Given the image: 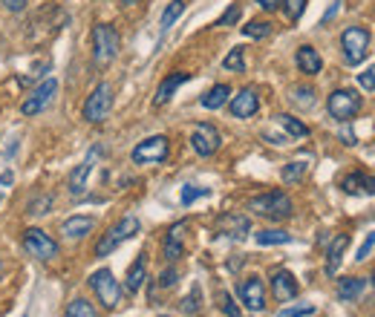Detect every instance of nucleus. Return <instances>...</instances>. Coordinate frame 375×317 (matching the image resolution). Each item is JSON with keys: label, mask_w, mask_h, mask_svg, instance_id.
I'll use <instances>...</instances> for the list:
<instances>
[{"label": "nucleus", "mask_w": 375, "mask_h": 317, "mask_svg": "<svg viewBox=\"0 0 375 317\" xmlns=\"http://www.w3.org/2000/svg\"><path fill=\"white\" fill-rule=\"evenodd\" d=\"M118 32L110 26V23H96L93 26V61L96 67H110L118 55Z\"/></svg>", "instance_id": "nucleus-1"}, {"label": "nucleus", "mask_w": 375, "mask_h": 317, "mask_svg": "<svg viewBox=\"0 0 375 317\" xmlns=\"http://www.w3.org/2000/svg\"><path fill=\"white\" fill-rule=\"evenodd\" d=\"M248 211L257 213V216H266V219H289L291 211H295V205H291V199L283 194V191H269L263 196H254L252 202H248Z\"/></svg>", "instance_id": "nucleus-2"}, {"label": "nucleus", "mask_w": 375, "mask_h": 317, "mask_svg": "<svg viewBox=\"0 0 375 317\" xmlns=\"http://www.w3.org/2000/svg\"><path fill=\"white\" fill-rule=\"evenodd\" d=\"M139 228H142V225H139V219L136 216H121L116 225H113V228L99 240V245H96V257H110L121 243H128V240H133L136 234H139Z\"/></svg>", "instance_id": "nucleus-3"}, {"label": "nucleus", "mask_w": 375, "mask_h": 317, "mask_svg": "<svg viewBox=\"0 0 375 317\" xmlns=\"http://www.w3.org/2000/svg\"><path fill=\"white\" fill-rule=\"evenodd\" d=\"M369 52V29L364 26H349L341 35V55L349 67H358Z\"/></svg>", "instance_id": "nucleus-4"}, {"label": "nucleus", "mask_w": 375, "mask_h": 317, "mask_svg": "<svg viewBox=\"0 0 375 317\" xmlns=\"http://www.w3.org/2000/svg\"><path fill=\"white\" fill-rule=\"evenodd\" d=\"M110 110H113V87L107 81H101L87 96L84 107H81V116H84V121H90V124H99L110 116Z\"/></svg>", "instance_id": "nucleus-5"}, {"label": "nucleus", "mask_w": 375, "mask_h": 317, "mask_svg": "<svg viewBox=\"0 0 375 317\" xmlns=\"http://www.w3.org/2000/svg\"><path fill=\"white\" fill-rule=\"evenodd\" d=\"M168 153H171L168 135H150V139H145L133 148L130 159H133V165H162L168 159Z\"/></svg>", "instance_id": "nucleus-6"}, {"label": "nucleus", "mask_w": 375, "mask_h": 317, "mask_svg": "<svg viewBox=\"0 0 375 317\" xmlns=\"http://www.w3.org/2000/svg\"><path fill=\"white\" fill-rule=\"evenodd\" d=\"M23 248H26L29 257H35V260H40V262L55 260L58 251H61L58 243H55L47 231H40V228H26V231H23Z\"/></svg>", "instance_id": "nucleus-7"}, {"label": "nucleus", "mask_w": 375, "mask_h": 317, "mask_svg": "<svg viewBox=\"0 0 375 317\" xmlns=\"http://www.w3.org/2000/svg\"><path fill=\"white\" fill-rule=\"evenodd\" d=\"M326 110L332 118H338V121H352L361 110V96L355 93V89H335V93L329 96L326 101Z\"/></svg>", "instance_id": "nucleus-8"}, {"label": "nucleus", "mask_w": 375, "mask_h": 317, "mask_svg": "<svg viewBox=\"0 0 375 317\" xmlns=\"http://www.w3.org/2000/svg\"><path fill=\"white\" fill-rule=\"evenodd\" d=\"M90 286H93V291H96V297H99V303L104 308H116L121 303V286L113 277L110 268H99L96 274L90 277Z\"/></svg>", "instance_id": "nucleus-9"}, {"label": "nucleus", "mask_w": 375, "mask_h": 317, "mask_svg": "<svg viewBox=\"0 0 375 317\" xmlns=\"http://www.w3.org/2000/svg\"><path fill=\"white\" fill-rule=\"evenodd\" d=\"M220 145H223V135H220V130H217L214 124L199 121V124L194 127V133H191V148H194L196 156H202V159L214 156V153L220 150Z\"/></svg>", "instance_id": "nucleus-10"}, {"label": "nucleus", "mask_w": 375, "mask_h": 317, "mask_svg": "<svg viewBox=\"0 0 375 317\" xmlns=\"http://www.w3.org/2000/svg\"><path fill=\"white\" fill-rule=\"evenodd\" d=\"M55 93H58V81H55V78H47L44 84H38V87L32 89V96L21 104V113H23V116H38V113H44V110L52 104Z\"/></svg>", "instance_id": "nucleus-11"}, {"label": "nucleus", "mask_w": 375, "mask_h": 317, "mask_svg": "<svg viewBox=\"0 0 375 317\" xmlns=\"http://www.w3.org/2000/svg\"><path fill=\"white\" fill-rule=\"evenodd\" d=\"M237 297L248 311H263L266 308V286L260 277H245L237 286Z\"/></svg>", "instance_id": "nucleus-12"}, {"label": "nucleus", "mask_w": 375, "mask_h": 317, "mask_svg": "<svg viewBox=\"0 0 375 317\" xmlns=\"http://www.w3.org/2000/svg\"><path fill=\"white\" fill-rule=\"evenodd\" d=\"M217 231L228 240H245L248 234H252V219H248L245 213H223L217 219Z\"/></svg>", "instance_id": "nucleus-13"}, {"label": "nucleus", "mask_w": 375, "mask_h": 317, "mask_svg": "<svg viewBox=\"0 0 375 317\" xmlns=\"http://www.w3.org/2000/svg\"><path fill=\"white\" fill-rule=\"evenodd\" d=\"M272 291H274V300L277 303H289V300L298 297L301 286H298V280H295V274H291V271L280 268V271H274V274H272Z\"/></svg>", "instance_id": "nucleus-14"}, {"label": "nucleus", "mask_w": 375, "mask_h": 317, "mask_svg": "<svg viewBox=\"0 0 375 317\" xmlns=\"http://www.w3.org/2000/svg\"><path fill=\"white\" fill-rule=\"evenodd\" d=\"M341 188L344 194L349 196H372L375 194V176L364 173V170H355V173H347L341 179Z\"/></svg>", "instance_id": "nucleus-15"}, {"label": "nucleus", "mask_w": 375, "mask_h": 317, "mask_svg": "<svg viewBox=\"0 0 375 317\" xmlns=\"http://www.w3.org/2000/svg\"><path fill=\"white\" fill-rule=\"evenodd\" d=\"M228 110H231L234 118H252L260 110V99H257L254 89H240V93L231 99Z\"/></svg>", "instance_id": "nucleus-16"}, {"label": "nucleus", "mask_w": 375, "mask_h": 317, "mask_svg": "<svg viewBox=\"0 0 375 317\" xmlns=\"http://www.w3.org/2000/svg\"><path fill=\"white\" fill-rule=\"evenodd\" d=\"M185 81H191V72H171V75H164L162 84H159V89H156V96H153V104L156 107H164Z\"/></svg>", "instance_id": "nucleus-17"}, {"label": "nucleus", "mask_w": 375, "mask_h": 317, "mask_svg": "<svg viewBox=\"0 0 375 317\" xmlns=\"http://www.w3.org/2000/svg\"><path fill=\"white\" fill-rule=\"evenodd\" d=\"M96 159H99V150H93L84 162H81L75 170H72V176H69V194L72 196H81L87 191V179H90V173H93V167H96Z\"/></svg>", "instance_id": "nucleus-18"}, {"label": "nucleus", "mask_w": 375, "mask_h": 317, "mask_svg": "<svg viewBox=\"0 0 375 317\" xmlns=\"http://www.w3.org/2000/svg\"><path fill=\"white\" fill-rule=\"evenodd\" d=\"M185 228H188V222H177V225H171L168 237H164L162 254H164V260H168V262H177V260L182 257V251H185V245H182V234H185Z\"/></svg>", "instance_id": "nucleus-19"}, {"label": "nucleus", "mask_w": 375, "mask_h": 317, "mask_svg": "<svg viewBox=\"0 0 375 317\" xmlns=\"http://www.w3.org/2000/svg\"><path fill=\"white\" fill-rule=\"evenodd\" d=\"M295 64H298V69L303 75H318L323 69V58H320V52L315 47H301L295 52Z\"/></svg>", "instance_id": "nucleus-20"}, {"label": "nucleus", "mask_w": 375, "mask_h": 317, "mask_svg": "<svg viewBox=\"0 0 375 317\" xmlns=\"http://www.w3.org/2000/svg\"><path fill=\"white\" fill-rule=\"evenodd\" d=\"M93 228H96V219H93V216H69V219L61 225V234H64L67 240H81V237H87Z\"/></svg>", "instance_id": "nucleus-21"}, {"label": "nucleus", "mask_w": 375, "mask_h": 317, "mask_svg": "<svg viewBox=\"0 0 375 317\" xmlns=\"http://www.w3.org/2000/svg\"><path fill=\"white\" fill-rule=\"evenodd\" d=\"M347 245H349V237H347V234H341V237L332 240V245L326 248V274H335V271H338Z\"/></svg>", "instance_id": "nucleus-22"}, {"label": "nucleus", "mask_w": 375, "mask_h": 317, "mask_svg": "<svg viewBox=\"0 0 375 317\" xmlns=\"http://www.w3.org/2000/svg\"><path fill=\"white\" fill-rule=\"evenodd\" d=\"M228 96H231V87H228V84H217V87H211V89H208V93L199 99V104H202L205 110H220V107L228 104Z\"/></svg>", "instance_id": "nucleus-23"}, {"label": "nucleus", "mask_w": 375, "mask_h": 317, "mask_svg": "<svg viewBox=\"0 0 375 317\" xmlns=\"http://www.w3.org/2000/svg\"><path fill=\"white\" fill-rule=\"evenodd\" d=\"M147 280V268H145V254L136 257V262L130 265L128 271V280H124V289H128V294H136Z\"/></svg>", "instance_id": "nucleus-24"}, {"label": "nucleus", "mask_w": 375, "mask_h": 317, "mask_svg": "<svg viewBox=\"0 0 375 317\" xmlns=\"http://www.w3.org/2000/svg\"><path fill=\"white\" fill-rule=\"evenodd\" d=\"M364 289H366V280L364 277H344V280H338V300L352 303V300L361 297Z\"/></svg>", "instance_id": "nucleus-25"}, {"label": "nucleus", "mask_w": 375, "mask_h": 317, "mask_svg": "<svg viewBox=\"0 0 375 317\" xmlns=\"http://www.w3.org/2000/svg\"><path fill=\"white\" fill-rule=\"evenodd\" d=\"M306 170H309V156H301V159H291L286 167H283V182L286 185H298L301 179L306 176Z\"/></svg>", "instance_id": "nucleus-26"}, {"label": "nucleus", "mask_w": 375, "mask_h": 317, "mask_svg": "<svg viewBox=\"0 0 375 317\" xmlns=\"http://www.w3.org/2000/svg\"><path fill=\"white\" fill-rule=\"evenodd\" d=\"M274 118H277V124L291 135V139H306V135H309V127H306L301 118H295V116L280 113V116H274Z\"/></svg>", "instance_id": "nucleus-27"}, {"label": "nucleus", "mask_w": 375, "mask_h": 317, "mask_svg": "<svg viewBox=\"0 0 375 317\" xmlns=\"http://www.w3.org/2000/svg\"><path fill=\"white\" fill-rule=\"evenodd\" d=\"M254 240H257V245H289L291 234L280 231V228H263L260 234H254Z\"/></svg>", "instance_id": "nucleus-28"}, {"label": "nucleus", "mask_w": 375, "mask_h": 317, "mask_svg": "<svg viewBox=\"0 0 375 317\" xmlns=\"http://www.w3.org/2000/svg\"><path fill=\"white\" fill-rule=\"evenodd\" d=\"M182 12H185V0H174V4H168V9L162 12V21H159V29L162 32H168L179 18H182Z\"/></svg>", "instance_id": "nucleus-29"}, {"label": "nucleus", "mask_w": 375, "mask_h": 317, "mask_svg": "<svg viewBox=\"0 0 375 317\" xmlns=\"http://www.w3.org/2000/svg\"><path fill=\"white\" fill-rule=\"evenodd\" d=\"M289 101L295 104L298 110H309V107H315V89L312 87H295V89H291V96H289Z\"/></svg>", "instance_id": "nucleus-30"}, {"label": "nucleus", "mask_w": 375, "mask_h": 317, "mask_svg": "<svg viewBox=\"0 0 375 317\" xmlns=\"http://www.w3.org/2000/svg\"><path fill=\"white\" fill-rule=\"evenodd\" d=\"M64 317H99V314H96V308H93L90 300L78 297V300H72V303L67 306V314H64Z\"/></svg>", "instance_id": "nucleus-31"}, {"label": "nucleus", "mask_w": 375, "mask_h": 317, "mask_svg": "<svg viewBox=\"0 0 375 317\" xmlns=\"http://www.w3.org/2000/svg\"><path fill=\"white\" fill-rule=\"evenodd\" d=\"M223 69H225V72H245V55H242V47H234V50L223 58Z\"/></svg>", "instance_id": "nucleus-32"}, {"label": "nucleus", "mask_w": 375, "mask_h": 317, "mask_svg": "<svg viewBox=\"0 0 375 317\" xmlns=\"http://www.w3.org/2000/svg\"><path fill=\"white\" fill-rule=\"evenodd\" d=\"M242 35H245V38H254V40H263V38L272 35V23H266V21H252L248 26H242Z\"/></svg>", "instance_id": "nucleus-33"}, {"label": "nucleus", "mask_w": 375, "mask_h": 317, "mask_svg": "<svg viewBox=\"0 0 375 317\" xmlns=\"http://www.w3.org/2000/svg\"><path fill=\"white\" fill-rule=\"evenodd\" d=\"M280 9L286 12V18H289L291 23H295V21H301L303 12H306V0H283Z\"/></svg>", "instance_id": "nucleus-34"}, {"label": "nucleus", "mask_w": 375, "mask_h": 317, "mask_svg": "<svg viewBox=\"0 0 375 317\" xmlns=\"http://www.w3.org/2000/svg\"><path fill=\"white\" fill-rule=\"evenodd\" d=\"M318 308L312 306V303H303V306H289V308H280L277 311V317H309V314H315Z\"/></svg>", "instance_id": "nucleus-35"}, {"label": "nucleus", "mask_w": 375, "mask_h": 317, "mask_svg": "<svg viewBox=\"0 0 375 317\" xmlns=\"http://www.w3.org/2000/svg\"><path fill=\"white\" fill-rule=\"evenodd\" d=\"M208 194H211V191H208V188H196V185H185V188H182V205L188 208V205H194L196 199H202V196H208Z\"/></svg>", "instance_id": "nucleus-36"}, {"label": "nucleus", "mask_w": 375, "mask_h": 317, "mask_svg": "<svg viewBox=\"0 0 375 317\" xmlns=\"http://www.w3.org/2000/svg\"><path fill=\"white\" fill-rule=\"evenodd\" d=\"M52 208V196H38L35 202H29V213L32 216H47Z\"/></svg>", "instance_id": "nucleus-37"}, {"label": "nucleus", "mask_w": 375, "mask_h": 317, "mask_svg": "<svg viewBox=\"0 0 375 317\" xmlns=\"http://www.w3.org/2000/svg\"><path fill=\"white\" fill-rule=\"evenodd\" d=\"M240 15H242V9H240V4H234V6L225 9V15L217 21V26H234L240 21Z\"/></svg>", "instance_id": "nucleus-38"}, {"label": "nucleus", "mask_w": 375, "mask_h": 317, "mask_svg": "<svg viewBox=\"0 0 375 317\" xmlns=\"http://www.w3.org/2000/svg\"><path fill=\"white\" fill-rule=\"evenodd\" d=\"M358 84L366 89V93H375V67H366L364 72H358Z\"/></svg>", "instance_id": "nucleus-39"}, {"label": "nucleus", "mask_w": 375, "mask_h": 317, "mask_svg": "<svg viewBox=\"0 0 375 317\" xmlns=\"http://www.w3.org/2000/svg\"><path fill=\"white\" fill-rule=\"evenodd\" d=\"M220 308H223V311H225L228 317H240V308L234 306V300H231V294H225V291L220 294Z\"/></svg>", "instance_id": "nucleus-40"}, {"label": "nucleus", "mask_w": 375, "mask_h": 317, "mask_svg": "<svg viewBox=\"0 0 375 317\" xmlns=\"http://www.w3.org/2000/svg\"><path fill=\"white\" fill-rule=\"evenodd\" d=\"M182 308H185L188 314H194V311L199 308V289H194V291H191V294L182 300Z\"/></svg>", "instance_id": "nucleus-41"}, {"label": "nucleus", "mask_w": 375, "mask_h": 317, "mask_svg": "<svg viewBox=\"0 0 375 317\" xmlns=\"http://www.w3.org/2000/svg\"><path fill=\"white\" fill-rule=\"evenodd\" d=\"M372 245H375V231H372V234H369V237L364 240V245L358 248V257H355V260H358V262H364V260L369 257V251H372Z\"/></svg>", "instance_id": "nucleus-42"}, {"label": "nucleus", "mask_w": 375, "mask_h": 317, "mask_svg": "<svg viewBox=\"0 0 375 317\" xmlns=\"http://www.w3.org/2000/svg\"><path fill=\"white\" fill-rule=\"evenodd\" d=\"M0 4H4L9 12H15V15H18V12H23V9H26L29 0H0Z\"/></svg>", "instance_id": "nucleus-43"}, {"label": "nucleus", "mask_w": 375, "mask_h": 317, "mask_svg": "<svg viewBox=\"0 0 375 317\" xmlns=\"http://www.w3.org/2000/svg\"><path fill=\"white\" fill-rule=\"evenodd\" d=\"M171 286H177V271H164V274H162V289H171Z\"/></svg>", "instance_id": "nucleus-44"}, {"label": "nucleus", "mask_w": 375, "mask_h": 317, "mask_svg": "<svg viewBox=\"0 0 375 317\" xmlns=\"http://www.w3.org/2000/svg\"><path fill=\"white\" fill-rule=\"evenodd\" d=\"M280 4H283V0H257V6H260V9H266V12L280 9Z\"/></svg>", "instance_id": "nucleus-45"}, {"label": "nucleus", "mask_w": 375, "mask_h": 317, "mask_svg": "<svg viewBox=\"0 0 375 317\" xmlns=\"http://www.w3.org/2000/svg\"><path fill=\"white\" fill-rule=\"evenodd\" d=\"M338 6H341V4H332V6H329V12L323 15V21H320V23H329L332 18H335V12H338Z\"/></svg>", "instance_id": "nucleus-46"}, {"label": "nucleus", "mask_w": 375, "mask_h": 317, "mask_svg": "<svg viewBox=\"0 0 375 317\" xmlns=\"http://www.w3.org/2000/svg\"><path fill=\"white\" fill-rule=\"evenodd\" d=\"M341 139H344V145H349V148L355 145V135H352L349 130H347V133H341Z\"/></svg>", "instance_id": "nucleus-47"}, {"label": "nucleus", "mask_w": 375, "mask_h": 317, "mask_svg": "<svg viewBox=\"0 0 375 317\" xmlns=\"http://www.w3.org/2000/svg\"><path fill=\"white\" fill-rule=\"evenodd\" d=\"M0 185H12V173H9V170L0 173Z\"/></svg>", "instance_id": "nucleus-48"}, {"label": "nucleus", "mask_w": 375, "mask_h": 317, "mask_svg": "<svg viewBox=\"0 0 375 317\" xmlns=\"http://www.w3.org/2000/svg\"><path fill=\"white\" fill-rule=\"evenodd\" d=\"M121 4H124V6H133V4H136V0H121Z\"/></svg>", "instance_id": "nucleus-49"}, {"label": "nucleus", "mask_w": 375, "mask_h": 317, "mask_svg": "<svg viewBox=\"0 0 375 317\" xmlns=\"http://www.w3.org/2000/svg\"><path fill=\"white\" fill-rule=\"evenodd\" d=\"M0 277H4V262H0Z\"/></svg>", "instance_id": "nucleus-50"}, {"label": "nucleus", "mask_w": 375, "mask_h": 317, "mask_svg": "<svg viewBox=\"0 0 375 317\" xmlns=\"http://www.w3.org/2000/svg\"><path fill=\"white\" fill-rule=\"evenodd\" d=\"M159 317H171V314H159Z\"/></svg>", "instance_id": "nucleus-51"}, {"label": "nucleus", "mask_w": 375, "mask_h": 317, "mask_svg": "<svg viewBox=\"0 0 375 317\" xmlns=\"http://www.w3.org/2000/svg\"><path fill=\"white\" fill-rule=\"evenodd\" d=\"M0 202H4V196H0Z\"/></svg>", "instance_id": "nucleus-52"}, {"label": "nucleus", "mask_w": 375, "mask_h": 317, "mask_svg": "<svg viewBox=\"0 0 375 317\" xmlns=\"http://www.w3.org/2000/svg\"><path fill=\"white\" fill-rule=\"evenodd\" d=\"M372 277H375V274H372Z\"/></svg>", "instance_id": "nucleus-53"}, {"label": "nucleus", "mask_w": 375, "mask_h": 317, "mask_svg": "<svg viewBox=\"0 0 375 317\" xmlns=\"http://www.w3.org/2000/svg\"><path fill=\"white\" fill-rule=\"evenodd\" d=\"M372 317H375V314H372Z\"/></svg>", "instance_id": "nucleus-54"}]
</instances>
